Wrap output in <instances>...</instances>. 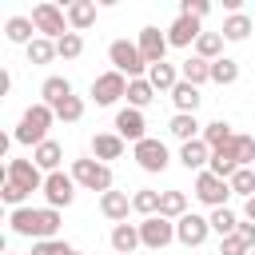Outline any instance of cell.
I'll return each mask as SVG.
<instances>
[{
  "instance_id": "6da1fadb",
  "label": "cell",
  "mask_w": 255,
  "mask_h": 255,
  "mask_svg": "<svg viewBox=\"0 0 255 255\" xmlns=\"http://www.w3.org/2000/svg\"><path fill=\"white\" fill-rule=\"evenodd\" d=\"M8 223H12V231L16 235H28V239H56V231H60V211L56 207H16L12 215H8Z\"/></svg>"
},
{
  "instance_id": "7a4b0ae2",
  "label": "cell",
  "mask_w": 255,
  "mask_h": 255,
  "mask_svg": "<svg viewBox=\"0 0 255 255\" xmlns=\"http://www.w3.org/2000/svg\"><path fill=\"white\" fill-rule=\"evenodd\" d=\"M52 124H56V112L40 100V104H32V108L20 116L12 139H16V143H32V147H40V143L48 139V128H52Z\"/></svg>"
},
{
  "instance_id": "3957f363",
  "label": "cell",
  "mask_w": 255,
  "mask_h": 255,
  "mask_svg": "<svg viewBox=\"0 0 255 255\" xmlns=\"http://www.w3.org/2000/svg\"><path fill=\"white\" fill-rule=\"evenodd\" d=\"M108 60L128 80H143V72H147V60L139 56V44H128V40H112L108 44Z\"/></svg>"
},
{
  "instance_id": "277c9868",
  "label": "cell",
  "mask_w": 255,
  "mask_h": 255,
  "mask_svg": "<svg viewBox=\"0 0 255 255\" xmlns=\"http://www.w3.org/2000/svg\"><path fill=\"white\" fill-rule=\"evenodd\" d=\"M32 24H36V32H40L44 40H60V36L72 32V28H68V12H64L60 4H52V0H44V4L32 8Z\"/></svg>"
},
{
  "instance_id": "5b68a950",
  "label": "cell",
  "mask_w": 255,
  "mask_h": 255,
  "mask_svg": "<svg viewBox=\"0 0 255 255\" xmlns=\"http://www.w3.org/2000/svg\"><path fill=\"white\" fill-rule=\"evenodd\" d=\"M72 179L76 187H88V191H112V167L100 163V159H72Z\"/></svg>"
},
{
  "instance_id": "8992f818",
  "label": "cell",
  "mask_w": 255,
  "mask_h": 255,
  "mask_svg": "<svg viewBox=\"0 0 255 255\" xmlns=\"http://www.w3.org/2000/svg\"><path fill=\"white\" fill-rule=\"evenodd\" d=\"M128 96V76H120L116 68L112 72H100L96 80H92V100L100 104V108H112L116 100H124Z\"/></svg>"
},
{
  "instance_id": "52a82bcc",
  "label": "cell",
  "mask_w": 255,
  "mask_h": 255,
  "mask_svg": "<svg viewBox=\"0 0 255 255\" xmlns=\"http://www.w3.org/2000/svg\"><path fill=\"white\" fill-rule=\"evenodd\" d=\"M4 179H8V183H16L20 191H28V195H32V191H44V179H48V175H44L32 159H8Z\"/></svg>"
},
{
  "instance_id": "ba28073f",
  "label": "cell",
  "mask_w": 255,
  "mask_h": 255,
  "mask_svg": "<svg viewBox=\"0 0 255 255\" xmlns=\"http://www.w3.org/2000/svg\"><path fill=\"white\" fill-rule=\"evenodd\" d=\"M131 155H135V163L143 167V171H151V175H159L167 163H171V155H167V143L163 139H139L135 147H131Z\"/></svg>"
},
{
  "instance_id": "9c48e42d",
  "label": "cell",
  "mask_w": 255,
  "mask_h": 255,
  "mask_svg": "<svg viewBox=\"0 0 255 255\" xmlns=\"http://www.w3.org/2000/svg\"><path fill=\"white\" fill-rule=\"evenodd\" d=\"M227 195H231V183H227V179H219V175H211V171H199V175H195V199L207 203L211 211H215V207H227Z\"/></svg>"
},
{
  "instance_id": "30bf717a",
  "label": "cell",
  "mask_w": 255,
  "mask_h": 255,
  "mask_svg": "<svg viewBox=\"0 0 255 255\" xmlns=\"http://www.w3.org/2000/svg\"><path fill=\"white\" fill-rule=\"evenodd\" d=\"M171 239H175V223H171V219L151 215V219H143V223H139V243H143L147 251H163Z\"/></svg>"
},
{
  "instance_id": "8fae6325",
  "label": "cell",
  "mask_w": 255,
  "mask_h": 255,
  "mask_svg": "<svg viewBox=\"0 0 255 255\" xmlns=\"http://www.w3.org/2000/svg\"><path fill=\"white\" fill-rule=\"evenodd\" d=\"M207 235H211V219H203L195 211H187L183 219H175V239L183 247H199V243H207Z\"/></svg>"
},
{
  "instance_id": "7c38bea8",
  "label": "cell",
  "mask_w": 255,
  "mask_h": 255,
  "mask_svg": "<svg viewBox=\"0 0 255 255\" xmlns=\"http://www.w3.org/2000/svg\"><path fill=\"white\" fill-rule=\"evenodd\" d=\"M44 199H48V207H68L72 199H76V179L72 175H64V171H52L48 179H44Z\"/></svg>"
},
{
  "instance_id": "4fadbf2b",
  "label": "cell",
  "mask_w": 255,
  "mask_h": 255,
  "mask_svg": "<svg viewBox=\"0 0 255 255\" xmlns=\"http://www.w3.org/2000/svg\"><path fill=\"white\" fill-rule=\"evenodd\" d=\"M143 128H147V124H143V112H139V108H120V112H116V135H120L124 143L131 139V147H135L139 139H147Z\"/></svg>"
},
{
  "instance_id": "5bb4252c",
  "label": "cell",
  "mask_w": 255,
  "mask_h": 255,
  "mask_svg": "<svg viewBox=\"0 0 255 255\" xmlns=\"http://www.w3.org/2000/svg\"><path fill=\"white\" fill-rule=\"evenodd\" d=\"M135 44H139V56L147 60V68H151V64H163V56H167V48H171V44H167V32H159V28H151V24L139 32Z\"/></svg>"
},
{
  "instance_id": "9a60e30c",
  "label": "cell",
  "mask_w": 255,
  "mask_h": 255,
  "mask_svg": "<svg viewBox=\"0 0 255 255\" xmlns=\"http://www.w3.org/2000/svg\"><path fill=\"white\" fill-rule=\"evenodd\" d=\"M199 36H203V28H199V20H191V16H175L171 28H167V44H171V48H187V44H195Z\"/></svg>"
},
{
  "instance_id": "2e32d148",
  "label": "cell",
  "mask_w": 255,
  "mask_h": 255,
  "mask_svg": "<svg viewBox=\"0 0 255 255\" xmlns=\"http://www.w3.org/2000/svg\"><path fill=\"white\" fill-rule=\"evenodd\" d=\"M179 163H183L187 171H207V163H211V147L203 143V135L191 139V143H179Z\"/></svg>"
},
{
  "instance_id": "e0dca14e",
  "label": "cell",
  "mask_w": 255,
  "mask_h": 255,
  "mask_svg": "<svg viewBox=\"0 0 255 255\" xmlns=\"http://www.w3.org/2000/svg\"><path fill=\"white\" fill-rule=\"evenodd\" d=\"M60 159H64V147L56 143V139H44L40 147H32V163L44 171V175H52V171H60Z\"/></svg>"
},
{
  "instance_id": "ac0fdd59",
  "label": "cell",
  "mask_w": 255,
  "mask_h": 255,
  "mask_svg": "<svg viewBox=\"0 0 255 255\" xmlns=\"http://www.w3.org/2000/svg\"><path fill=\"white\" fill-rule=\"evenodd\" d=\"M135 247H143L139 243V223H116L112 227V251L116 255H131Z\"/></svg>"
},
{
  "instance_id": "d6986e66",
  "label": "cell",
  "mask_w": 255,
  "mask_h": 255,
  "mask_svg": "<svg viewBox=\"0 0 255 255\" xmlns=\"http://www.w3.org/2000/svg\"><path fill=\"white\" fill-rule=\"evenodd\" d=\"M64 12H68V28L72 32H84V28L96 24V0H72Z\"/></svg>"
},
{
  "instance_id": "ffe728a7",
  "label": "cell",
  "mask_w": 255,
  "mask_h": 255,
  "mask_svg": "<svg viewBox=\"0 0 255 255\" xmlns=\"http://www.w3.org/2000/svg\"><path fill=\"white\" fill-rule=\"evenodd\" d=\"M92 155H96L100 163L120 159V155H124V139H120L116 131H100V135H92Z\"/></svg>"
},
{
  "instance_id": "44dd1931",
  "label": "cell",
  "mask_w": 255,
  "mask_h": 255,
  "mask_svg": "<svg viewBox=\"0 0 255 255\" xmlns=\"http://www.w3.org/2000/svg\"><path fill=\"white\" fill-rule=\"evenodd\" d=\"M128 207H131L128 191H104V195H100V211H104L112 223H128Z\"/></svg>"
},
{
  "instance_id": "7402d4cb",
  "label": "cell",
  "mask_w": 255,
  "mask_h": 255,
  "mask_svg": "<svg viewBox=\"0 0 255 255\" xmlns=\"http://www.w3.org/2000/svg\"><path fill=\"white\" fill-rule=\"evenodd\" d=\"M207 171H211V175H219V179H231V175L239 171V155H235V147L227 143V147L211 151V163H207Z\"/></svg>"
},
{
  "instance_id": "603a6c76",
  "label": "cell",
  "mask_w": 255,
  "mask_h": 255,
  "mask_svg": "<svg viewBox=\"0 0 255 255\" xmlns=\"http://www.w3.org/2000/svg\"><path fill=\"white\" fill-rule=\"evenodd\" d=\"M4 36H8L12 44H24V48H28V44H32V40H36L40 32H36L32 16H12V20L4 24Z\"/></svg>"
},
{
  "instance_id": "cb8c5ba5",
  "label": "cell",
  "mask_w": 255,
  "mask_h": 255,
  "mask_svg": "<svg viewBox=\"0 0 255 255\" xmlns=\"http://www.w3.org/2000/svg\"><path fill=\"white\" fill-rule=\"evenodd\" d=\"M147 84H151L155 92H171V88L179 84V68L167 64V60H163V64H151V68H147Z\"/></svg>"
},
{
  "instance_id": "d4e9b609",
  "label": "cell",
  "mask_w": 255,
  "mask_h": 255,
  "mask_svg": "<svg viewBox=\"0 0 255 255\" xmlns=\"http://www.w3.org/2000/svg\"><path fill=\"white\" fill-rule=\"evenodd\" d=\"M40 96H44V104H48V108H56V104H64V100H68V96H76V92H72L68 76H48V80L40 84Z\"/></svg>"
},
{
  "instance_id": "484cf974",
  "label": "cell",
  "mask_w": 255,
  "mask_h": 255,
  "mask_svg": "<svg viewBox=\"0 0 255 255\" xmlns=\"http://www.w3.org/2000/svg\"><path fill=\"white\" fill-rule=\"evenodd\" d=\"M171 104H175V112L195 116V108H199V88H195V84H187V80H179V84L171 88Z\"/></svg>"
},
{
  "instance_id": "4316f807",
  "label": "cell",
  "mask_w": 255,
  "mask_h": 255,
  "mask_svg": "<svg viewBox=\"0 0 255 255\" xmlns=\"http://www.w3.org/2000/svg\"><path fill=\"white\" fill-rule=\"evenodd\" d=\"M199 128H203V124H199L195 116H183V112H175V116H171V124H167V131H171L179 143H191V139H199V135H203Z\"/></svg>"
},
{
  "instance_id": "83f0119b",
  "label": "cell",
  "mask_w": 255,
  "mask_h": 255,
  "mask_svg": "<svg viewBox=\"0 0 255 255\" xmlns=\"http://www.w3.org/2000/svg\"><path fill=\"white\" fill-rule=\"evenodd\" d=\"M159 215L163 219H183L187 215V195L179 191V187H171V191H159Z\"/></svg>"
},
{
  "instance_id": "f1b7e54d",
  "label": "cell",
  "mask_w": 255,
  "mask_h": 255,
  "mask_svg": "<svg viewBox=\"0 0 255 255\" xmlns=\"http://www.w3.org/2000/svg\"><path fill=\"white\" fill-rule=\"evenodd\" d=\"M231 139H235V131H231V124H227V120H211V124H203V143H207L211 151L227 147Z\"/></svg>"
},
{
  "instance_id": "f546056e",
  "label": "cell",
  "mask_w": 255,
  "mask_h": 255,
  "mask_svg": "<svg viewBox=\"0 0 255 255\" xmlns=\"http://www.w3.org/2000/svg\"><path fill=\"white\" fill-rule=\"evenodd\" d=\"M219 32H223V40L243 44V40L251 36V16H247V12H235V16H227V20H223V28H219Z\"/></svg>"
},
{
  "instance_id": "4dcf8cb0",
  "label": "cell",
  "mask_w": 255,
  "mask_h": 255,
  "mask_svg": "<svg viewBox=\"0 0 255 255\" xmlns=\"http://www.w3.org/2000/svg\"><path fill=\"white\" fill-rule=\"evenodd\" d=\"M195 56L207 60V64L223 60V32H203V36L195 40Z\"/></svg>"
},
{
  "instance_id": "1f68e13d",
  "label": "cell",
  "mask_w": 255,
  "mask_h": 255,
  "mask_svg": "<svg viewBox=\"0 0 255 255\" xmlns=\"http://www.w3.org/2000/svg\"><path fill=\"white\" fill-rule=\"evenodd\" d=\"M179 80H187V84H207L211 80V64L207 60H199V56H191V60H183V68H179Z\"/></svg>"
},
{
  "instance_id": "d6a6232c",
  "label": "cell",
  "mask_w": 255,
  "mask_h": 255,
  "mask_svg": "<svg viewBox=\"0 0 255 255\" xmlns=\"http://www.w3.org/2000/svg\"><path fill=\"white\" fill-rule=\"evenodd\" d=\"M151 100H155V88L147 84V76L143 80H128V108H139L143 112Z\"/></svg>"
},
{
  "instance_id": "836d02e7",
  "label": "cell",
  "mask_w": 255,
  "mask_h": 255,
  "mask_svg": "<svg viewBox=\"0 0 255 255\" xmlns=\"http://www.w3.org/2000/svg\"><path fill=\"white\" fill-rule=\"evenodd\" d=\"M207 219H211V231H219V239H223V235H235V231H239V223H243L231 207H215Z\"/></svg>"
},
{
  "instance_id": "e575fe53",
  "label": "cell",
  "mask_w": 255,
  "mask_h": 255,
  "mask_svg": "<svg viewBox=\"0 0 255 255\" xmlns=\"http://www.w3.org/2000/svg\"><path fill=\"white\" fill-rule=\"evenodd\" d=\"M235 80H239V64H235L231 56H223V60H215V64H211V84L227 88V84H235Z\"/></svg>"
},
{
  "instance_id": "d590c367",
  "label": "cell",
  "mask_w": 255,
  "mask_h": 255,
  "mask_svg": "<svg viewBox=\"0 0 255 255\" xmlns=\"http://www.w3.org/2000/svg\"><path fill=\"white\" fill-rule=\"evenodd\" d=\"M131 207L143 215V219H151V215H159V191H151V187H139L135 195H131Z\"/></svg>"
},
{
  "instance_id": "8d00e7d4",
  "label": "cell",
  "mask_w": 255,
  "mask_h": 255,
  "mask_svg": "<svg viewBox=\"0 0 255 255\" xmlns=\"http://www.w3.org/2000/svg\"><path fill=\"white\" fill-rule=\"evenodd\" d=\"M231 195H243V199H255V167H239L231 179Z\"/></svg>"
},
{
  "instance_id": "74e56055",
  "label": "cell",
  "mask_w": 255,
  "mask_h": 255,
  "mask_svg": "<svg viewBox=\"0 0 255 255\" xmlns=\"http://www.w3.org/2000/svg\"><path fill=\"white\" fill-rule=\"evenodd\" d=\"M52 60H56V40L36 36V40L28 44V64H52Z\"/></svg>"
},
{
  "instance_id": "f35d334b",
  "label": "cell",
  "mask_w": 255,
  "mask_h": 255,
  "mask_svg": "<svg viewBox=\"0 0 255 255\" xmlns=\"http://www.w3.org/2000/svg\"><path fill=\"white\" fill-rule=\"evenodd\" d=\"M80 52H84V36H80V32H68V36L56 40V56H60V60H76Z\"/></svg>"
},
{
  "instance_id": "ab89813d",
  "label": "cell",
  "mask_w": 255,
  "mask_h": 255,
  "mask_svg": "<svg viewBox=\"0 0 255 255\" xmlns=\"http://www.w3.org/2000/svg\"><path fill=\"white\" fill-rule=\"evenodd\" d=\"M52 112H56V120H64V124H76V120L84 116V100H80V96H68V100L56 104Z\"/></svg>"
},
{
  "instance_id": "60d3db41",
  "label": "cell",
  "mask_w": 255,
  "mask_h": 255,
  "mask_svg": "<svg viewBox=\"0 0 255 255\" xmlns=\"http://www.w3.org/2000/svg\"><path fill=\"white\" fill-rule=\"evenodd\" d=\"M231 147H235V155H239V167H251V163H255V135H235Z\"/></svg>"
},
{
  "instance_id": "b9f144b4",
  "label": "cell",
  "mask_w": 255,
  "mask_h": 255,
  "mask_svg": "<svg viewBox=\"0 0 255 255\" xmlns=\"http://www.w3.org/2000/svg\"><path fill=\"white\" fill-rule=\"evenodd\" d=\"M32 255H76V247L64 239H40V243H32Z\"/></svg>"
},
{
  "instance_id": "7bdbcfd3",
  "label": "cell",
  "mask_w": 255,
  "mask_h": 255,
  "mask_svg": "<svg viewBox=\"0 0 255 255\" xmlns=\"http://www.w3.org/2000/svg\"><path fill=\"white\" fill-rule=\"evenodd\" d=\"M0 199H4L12 211H16V207H28V203H24V199H28V191H20V187H16V183H8V179H4V187H0Z\"/></svg>"
},
{
  "instance_id": "ee69618b",
  "label": "cell",
  "mask_w": 255,
  "mask_h": 255,
  "mask_svg": "<svg viewBox=\"0 0 255 255\" xmlns=\"http://www.w3.org/2000/svg\"><path fill=\"white\" fill-rule=\"evenodd\" d=\"M207 12H211L207 0H183V4H179V16H191V20H203Z\"/></svg>"
},
{
  "instance_id": "f6af8a7d",
  "label": "cell",
  "mask_w": 255,
  "mask_h": 255,
  "mask_svg": "<svg viewBox=\"0 0 255 255\" xmlns=\"http://www.w3.org/2000/svg\"><path fill=\"white\" fill-rule=\"evenodd\" d=\"M247 251H251V247H247L239 235H223V239H219V255H247Z\"/></svg>"
},
{
  "instance_id": "bcb514c9",
  "label": "cell",
  "mask_w": 255,
  "mask_h": 255,
  "mask_svg": "<svg viewBox=\"0 0 255 255\" xmlns=\"http://www.w3.org/2000/svg\"><path fill=\"white\" fill-rule=\"evenodd\" d=\"M235 235H239V239H243V243H247V247H251V251H255V223H251V219H243V223H239V231H235Z\"/></svg>"
},
{
  "instance_id": "7dc6e473",
  "label": "cell",
  "mask_w": 255,
  "mask_h": 255,
  "mask_svg": "<svg viewBox=\"0 0 255 255\" xmlns=\"http://www.w3.org/2000/svg\"><path fill=\"white\" fill-rule=\"evenodd\" d=\"M243 219H251V223H255V199H247V203H243Z\"/></svg>"
},
{
  "instance_id": "c3c4849f",
  "label": "cell",
  "mask_w": 255,
  "mask_h": 255,
  "mask_svg": "<svg viewBox=\"0 0 255 255\" xmlns=\"http://www.w3.org/2000/svg\"><path fill=\"white\" fill-rule=\"evenodd\" d=\"M247 255H255V251H247Z\"/></svg>"
},
{
  "instance_id": "681fc988",
  "label": "cell",
  "mask_w": 255,
  "mask_h": 255,
  "mask_svg": "<svg viewBox=\"0 0 255 255\" xmlns=\"http://www.w3.org/2000/svg\"><path fill=\"white\" fill-rule=\"evenodd\" d=\"M76 255H84V251H76Z\"/></svg>"
},
{
  "instance_id": "f907efd6",
  "label": "cell",
  "mask_w": 255,
  "mask_h": 255,
  "mask_svg": "<svg viewBox=\"0 0 255 255\" xmlns=\"http://www.w3.org/2000/svg\"><path fill=\"white\" fill-rule=\"evenodd\" d=\"M8 255H16V251H8Z\"/></svg>"
}]
</instances>
